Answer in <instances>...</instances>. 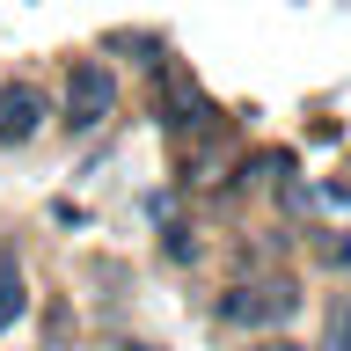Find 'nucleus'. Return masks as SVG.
<instances>
[{
    "instance_id": "obj_9",
    "label": "nucleus",
    "mask_w": 351,
    "mask_h": 351,
    "mask_svg": "<svg viewBox=\"0 0 351 351\" xmlns=\"http://www.w3.org/2000/svg\"><path fill=\"white\" fill-rule=\"evenodd\" d=\"M139 351H147V344H139Z\"/></svg>"
},
{
    "instance_id": "obj_5",
    "label": "nucleus",
    "mask_w": 351,
    "mask_h": 351,
    "mask_svg": "<svg viewBox=\"0 0 351 351\" xmlns=\"http://www.w3.org/2000/svg\"><path fill=\"white\" fill-rule=\"evenodd\" d=\"M29 307V285H22V263L15 249H0V329H15V315Z\"/></svg>"
},
{
    "instance_id": "obj_2",
    "label": "nucleus",
    "mask_w": 351,
    "mask_h": 351,
    "mask_svg": "<svg viewBox=\"0 0 351 351\" xmlns=\"http://www.w3.org/2000/svg\"><path fill=\"white\" fill-rule=\"evenodd\" d=\"M117 110V73L103 59H73L66 66V125L73 132H103Z\"/></svg>"
},
{
    "instance_id": "obj_8",
    "label": "nucleus",
    "mask_w": 351,
    "mask_h": 351,
    "mask_svg": "<svg viewBox=\"0 0 351 351\" xmlns=\"http://www.w3.org/2000/svg\"><path fill=\"white\" fill-rule=\"evenodd\" d=\"M256 351H300V344H256Z\"/></svg>"
},
{
    "instance_id": "obj_1",
    "label": "nucleus",
    "mask_w": 351,
    "mask_h": 351,
    "mask_svg": "<svg viewBox=\"0 0 351 351\" xmlns=\"http://www.w3.org/2000/svg\"><path fill=\"white\" fill-rule=\"evenodd\" d=\"M300 315V285L293 278H249L219 293V322L227 329H285Z\"/></svg>"
},
{
    "instance_id": "obj_4",
    "label": "nucleus",
    "mask_w": 351,
    "mask_h": 351,
    "mask_svg": "<svg viewBox=\"0 0 351 351\" xmlns=\"http://www.w3.org/2000/svg\"><path fill=\"white\" fill-rule=\"evenodd\" d=\"M161 110H169L176 132H205V125H213V103H205V95H197L176 66H161Z\"/></svg>"
},
{
    "instance_id": "obj_7",
    "label": "nucleus",
    "mask_w": 351,
    "mask_h": 351,
    "mask_svg": "<svg viewBox=\"0 0 351 351\" xmlns=\"http://www.w3.org/2000/svg\"><path fill=\"white\" fill-rule=\"evenodd\" d=\"M329 263H337V271H351V234H329Z\"/></svg>"
},
{
    "instance_id": "obj_3",
    "label": "nucleus",
    "mask_w": 351,
    "mask_h": 351,
    "mask_svg": "<svg viewBox=\"0 0 351 351\" xmlns=\"http://www.w3.org/2000/svg\"><path fill=\"white\" fill-rule=\"evenodd\" d=\"M37 125H44V95H37V81H0V147L37 139Z\"/></svg>"
},
{
    "instance_id": "obj_6",
    "label": "nucleus",
    "mask_w": 351,
    "mask_h": 351,
    "mask_svg": "<svg viewBox=\"0 0 351 351\" xmlns=\"http://www.w3.org/2000/svg\"><path fill=\"white\" fill-rule=\"evenodd\" d=\"M322 351H351V300L329 307V329H322Z\"/></svg>"
}]
</instances>
